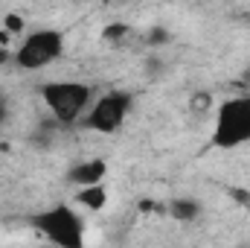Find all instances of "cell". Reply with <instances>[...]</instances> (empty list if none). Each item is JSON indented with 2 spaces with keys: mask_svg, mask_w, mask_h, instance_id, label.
Here are the masks:
<instances>
[{
  "mask_svg": "<svg viewBox=\"0 0 250 248\" xmlns=\"http://www.w3.org/2000/svg\"><path fill=\"white\" fill-rule=\"evenodd\" d=\"M62 53H64V35L59 29L44 26V29H32L21 41V47L15 50V64L21 70H41V67L53 64L56 59H62Z\"/></svg>",
  "mask_w": 250,
  "mask_h": 248,
  "instance_id": "277c9868",
  "label": "cell"
},
{
  "mask_svg": "<svg viewBox=\"0 0 250 248\" xmlns=\"http://www.w3.org/2000/svg\"><path fill=\"white\" fill-rule=\"evenodd\" d=\"M233 198H236L239 204H248L250 207V193L248 190H233Z\"/></svg>",
  "mask_w": 250,
  "mask_h": 248,
  "instance_id": "30bf717a",
  "label": "cell"
},
{
  "mask_svg": "<svg viewBox=\"0 0 250 248\" xmlns=\"http://www.w3.org/2000/svg\"><path fill=\"white\" fill-rule=\"evenodd\" d=\"M41 97L50 108V114L56 117V123H79L87 108L93 105V91L84 82H70V79H59V82H47L41 88Z\"/></svg>",
  "mask_w": 250,
  "mask_h": 248,
  "instance_id": "3957f363",
  "label": "cell"
},
{
  "mask_svg": "<svg viewBox=\"0 0 250 248\" xmlns=\"http://www.w3.org/2000/svg\"><path fill=\"white\" fill-rule=\"evenodd\" d=\"M47 248H53V246H47Z\"/></svg>",
  "mask_w": 250,
  "mask_h": 248,
  "instance_id": "4fadbf2b",
  "label": "cell"
},
{
  "mask_svg": "<svg viewBox=\"0 0 250 248\" xmlns=\"http://www.w3.org/2000/svg\"><path fill=\"white\" fill-rule=\"evenodd\" d=\"M76 204H82L84 210H93V213L105 210V204H108V187L105 184L82 187V190L76 193Z\"/></svg>",
  "mask_w": 250,
  "mask_h": 248,
  "instance_id": "52a82bcc",
  "label": "cell"
},
{
  "mask_svg": "<svg viewBox=\"0 0 250 248\" xmlns=\"http://www.w3.org/2000/svg\"><path fill=\"white\" fill-rule=\"evenodd\" d=\"M198 210H201V204H198L195 198H175V201L169 204V213H172L175 219H181V222H192V219L198 216Z\"/></svg>",
  "mask_w": 250,
  "mask_h": 248,
  "instance_id": "ba28073f",
  "label": "cell"
},
{
  "mask_svg": "<svg viewBox=\"0 0 250 248\" xmlns=\"http://www.w3.org/2000/svg\"><path fill=\"white\" fill-rule=\"evenodd\" d=\"M212 143L218 149H239L250 143V94L227 97L218 105L215 125H212Z\"/></svg>",
  "mask_w": 250,
  "mask_h": 248,
  "instance_id": "7a4b0ae2",
  "label": "cell"
},
{
  "mask_svg": "<svg viewBox=\"0 0 250 248\" xmlns=\"http://www.w3.org/2000/svg\"><path fill=\"white\" fill-rule=\"evenodd\" d=\"M128 111H131V97L114 91V94H105V97L93 99V105L82 117V125L90 128V131H99V134H114V131L123 128Z\"/></svg>",
  "mask_w": 250,
  "mask_h": 248,
  "instance_id": "5b68a950",
  "label": "cell"
},
{
  "mask_svg": "<svg viewBox=\"0 0 250 248\" xmlns=\"http://www.w3.org/2000/svg\"><path fill=\"white\" fill-rule=\"evenodd\" d=\"M105 173H108V167H105V161H99V158H93V161H79V164H73V167H70L67 181L82 190V187L102 184Z\"/></svg>",
  "mask_w": 250,
  "mask_h": 248,
  "instance_id": "8992f818",
  "label": "cell"
},
{
  "mask_svg": "<svg viewBox=\"0 0 250 248\" xmlns=\"http://www.w3.org/2000/svg\"><path fill=\"white\" fill-rule=\"evenodd\" d=\"M3 26H6L9 35H12V32H21V29H23V18L15 15V12H6V15H3Z\"/></svg>",
  "mask_w": 250,
  "mask_h": 248,
  "instance_id": "9c48e42d",
  "label": "cell"
},
{
  "mask_svg": "<svg viewBox=\"0 0 250 248\" xmlns=\"http://www.w3.org/2000/svg\"><path fill=\"white\" fill-rule=\"evenodd\" d=\"M9 62H15V53H9V47H3V44H0V67H3V64H9Z\"/></svg>",
  "mask_w": 250,
  "mask_h": 248,
  "instance_id": "8fae6325",
  "label": "cell"
},
{
  "mask_svg": "<svg viewBox=\"0 0 250 248\" xmlns=\"http://www.w3.org/2000/svg\"><path fill=\"white\" fill-rule=\"evenodd\" d=\"M32 228L53 248H87L84 219L70 204H56L32 216Z\"/></svg>",
  "mask_w": 250,
  "mask_h": 248,
  "instance_id": "6da1fadb",
  "label": "cell"
},
{
  "mask_svg": "<svg viewBox=\"0 0 250 248\" xmlns=\"http://www.w3.org/2000/svg\"><path fill=\"white\" fill-rule=\"evenodd\" d=\"M160 41H169V35H166L163 29H154V32H151V44H160Z\"/></svg>",
  "mask_w": 250,
  "mask_h": 248,
  "instance_id": "7c38bea8",
  "label": "cell"
}]
</instances>
